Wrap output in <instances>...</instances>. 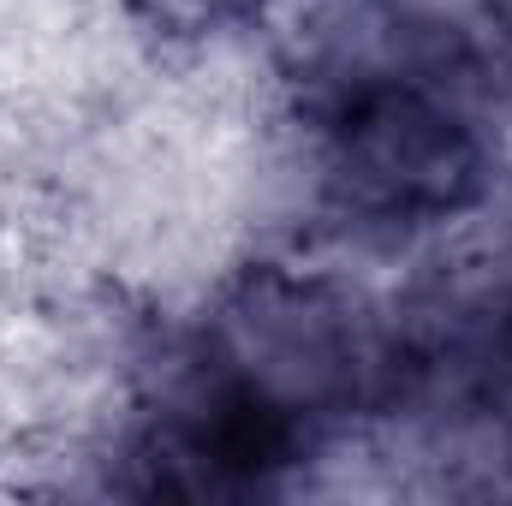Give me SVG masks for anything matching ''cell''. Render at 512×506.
<instances>
[{
	"label": "cell",
	"instance_id": "obj_1",
	"mask_svg": "<svg viewBox=\"0 0 512 506\" xmlns=\"http://www.w3.org/2000/svg\"><path fill=\"white\" fill-rule=\"evenodd\" d=\"M316 120L334 221L346 227L447 233L495 191V131L435 84H382Z\"/></svg>",
	"mask_w": 512,
	"mask_h": 506
},
{
	"label": "cell",
	"instance_id": "obj_2",
	"mask_svg": "<svg viewBox=\"0 0 512 506\" xmlns=\"http://www.w3.org/2000/svg\"><path fill=\"white\" fill-rule=\"evenodd\" d=\"M0 239H6V197H0Z\"/></svg>",
	"mask_w": 512,
	"mask_h": 506
}]
</instances>
